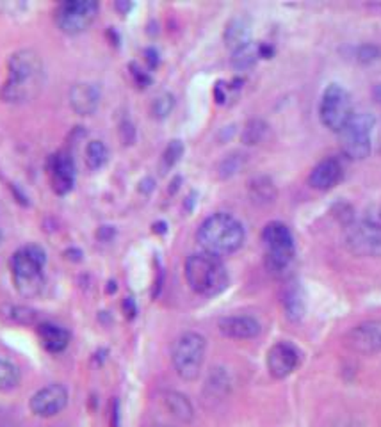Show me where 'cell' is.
Wrapping results in <instances>:
<instances>
[{
  "label": "cell",
  "instance_id": "1",
  "mask_svg": "<svg viewBox=\"0 0 381 427\" xmlns=\"http://www.w3.org/2000/svg\"><path fill=\"white\" fill-rule=\"evenodd\" d=\"M8 81L0 89V97L8 104L29 102L41 91L45 81V66L38 52L31 48L15 52L8 62Z\"/></svg>",
  "mask_w": 381,
  "mask_h": 427
},
{
  "label": "cell",
  "instance_id": "2",
  "mask_svg": "<svg viewBox=\"0 0 381 427\" xmlns=\"http://www.w3.org/2000/svg\"><path fill=\"white\" fill-rule=\"evenodd\" d=\"M244 237L246 233L243 223L228 212H216L205 217L196 231V240L201 250L220 258L241 250Z\"/></svg>",
  "mask_w": 381,
  "mask_h": 427
},
{
  "label": "cell",
  "instance_id": "3",
  "mask_svg": "<svg viewBox=\"0 0 381 427\" xmlns=\"http://www.w3.org/2000/svg\"><path fill=\"white\" fill-rule=\"evenodd\" d=\"M185 280L191 290L200 296H216L228 285V273L220 257L210 253H194L185 260Z\"/></svg>",
  "mask_w": 381,
  "mask_h": 427
},
{
  "label": "cell",
  "instance_id": "4",
  "mask_svg": "<svg viewBox=\"0 0 381 427\" xmlns=\"http://www.w3.org/2000/svg\"><path fill=\"white\" fill-rule=\"evenodd\" d=\"M46 264V253L38 244L20 248L11 257V273L15 287L22 296L34 297L43 290V269Z\"/></svg>",
  "mask_w": 381,
  "mask_h": 427
},
{
  "label": "cell",
  "instance_id": "5",
  "mask_svg": "<svg viewBox=\"0 0 381 427\" xmlns=\"http://www.w3.org/2000/svg\"><path fill=\"white\" fill-rule=\"evenodd\" d=\"M344 246L354 257H381V208L367 210L347 224Z\"/></svg>",
  "mask_w": 381,
  "mask_h": 427
},
{
  "label": "cell",
  "instance_id": "6",
  "mask_svg": "<svg viewBox=\"0 0 381 427\" xmlns=\"http://www.w3.org/2000/svg\"><path fill=\"white\" fill-rule=\"evenodd\" d=\"M262 243L266 248L264 264L271 274H281L289 269L296 255V244L289 226L280 221H271L262 230Z\"/></svg>",
  "mask_w": 381,
  "mask_h": 427
},
{
  "label": "cell",
  "instance_id": "7",
  "mask_svg": "<svg viewBox=\"0 0 381 427\" xmlns=\"http://www.w3.org/2000/svg\"><path fill=\"white\" fill-rule=\"evenodd\" d=\"M376 118L370 112H353L339 132L340 150L351 161H363L373 151V134Z\"/></svg>",
  "mask_w": 381,
  "mask_h": 427
},
{
  "label": "cell",
  "instance_id": "8",
  "mask_svg": "<svg viewBox=\"0 0 381 427\" xmlns=\"http://www.w3.org/2000/svg\"><path fill=\"white\" fill-rule=\"evenodd\" d=\"M207 353V340L196 331L182 333L173 344L171 349V362H173L175 372L184 381H194L201 372Z\"/></svg>",
  "mask_w": 381,
  "mask_h": 427
},
{
  "label": "cell",
  "instance_id": "9",
  "mask_svg": "<svg viewBox=\"0 0 381 427\" xmlns=\"http://www.w3.org/2000/svg\"><path fill=\"white\" fill-rule=\"evenodd\" d=\"M353 114V104H351L349 93L337 82H331L324 88L319 100V120L328 130H342L344 125Z\"/></svg>",
  "mask_w": 381,
  "mask_h": 427
},
{
  "label": "cell",
  "instance_id": "10",
  "mask_svg": "<svg viewBox=\"0 0 381 427\" xmlns=\"http://www.w3.org/2000/svg\"><path fill=\"white\" fill-rule=\"evenodd\" d=\"M97 15V0H66L55 9V23L65 34L77 36L91 27Z\"/></svg>",
  "mask_w": 381,
  "mask_h": 427
},
{
  "label": "cell",
  "instance_id": "11",
  "mask_svg": "<svg viewBox=\"0 0 381 427\" xmlns=\"http://www.w3.org/2000/svg\"><path fill=\"white\" fill-rule=\"evenodd\" d=\"M344 344L349 351L362 356L381 353V319H369L351 327L344 337Z\"/></svg>",
  "mask_w": 381,
  "mask_h": 427
},
{
  "label": "cell",
  "instance_id": "12",
  "mask_svg": "<svg viewBox=\"0 0 381 427\" xmlns=\"http://www.w3.org/2000/svg\"><path fill=\"white\" fill-rule=\"evenodd\" d=\"M301 362V353L294 344L276 342L267 351V370L274 379H285L298 369Z\"/></svg>",
  "mask_w": 381,
  "mask_h": 427
},
{
  "label": "cell",
  "instance_id": "13",
  "mask_svg": "<svg viewBox=\"0 0 381 427\" xmlns=\"http://www.w3.org/2000/svg\"><path fill=\"white\" fill-rule=\"evenodd\" d=\"M66 405H68V390L58 383H52V385L38 390L29 402L31 412L41 419L58 415L66 408Z\"/></svg>",
  "mask_w": 381,
  "mask_h": 427
},
{
  "label": "cell",
  "instance_id": "14",
  "mask_svg": "<svg viewBox=\"0 0 381 427\" xmlns=\"http://www.w3.org/2000/svg\"><path fill=\"white\" fill-rule=\"evenodd\" d=\"M52 189L58 194H68L75 185V162L68 151H58L48 161Z\"/></svg>",
  "mask_w": 381,
  "mask_h": 427
},
{
  "label": "cell",
  "instance_id": "15",
  "mask_svg": "<svg viewBox=\"0 0 381 427\" xmlns=\"http://www.w3.org/2000/svg\"><path fill=\"white\" fill-rule=\"evenodd\" d=\"M344 178V165L339 157H326L317 162L308 175V185L316 191H330Z\"/></svg>",
  "mask_w": 381,
  "mask_h": 427
},
{
  "label": "cell",
  "instance_id": "16",
  "mask_svg": "<svg viewBox=\"0 0 381 427\" xmlns=\"http://www.w3.org/2000/svg\"><path fill=\"white\" fill-rule=\"evenodd\" d=\"M100 88L93 82H77L69 89V105L81 116L95 114L100 105Z\"/></svg>",
  "mask_w": 381,
  "mask_h": 427
},
{
  "label": "cell",
  "instance_id": "17",
  "mask_svg": "<svg viewBox=\"0 0 381 427\" xmlns=\"http://www.w3.org/2000/svg\"><path fill=\"white\" fill-rule=\"evenodd\" d=\"M220 333L227 339L234 340H250L260 335L262 326L255 317L251 316H230L223 317L218 324Z\"/></svg>",
  "mask_w": 381,
  "mask_h": 427
},
{
  "label": "cell",
  "instance_id": "18",
  "mask_svg": "<svg viewBox=\"0 0 381 427\" xmlns=\"http://www.w3.org/2000/svg\"><path fill=\"white\" fill-rule=\"evenodd\" d=\"M38 335L41 340V346L48 353H62L69 344V331L54 323H43L38 327Z\"/></svg>",
  "mask_w": 381,
  "mask_h": 427
},
{
  "label": "cell",
  "instance_id": "19",
  "mask_svg": "<svg viewBox=\"0 0 381 427\" xmlns=\"http://www.w3.org/2000/svg\"><path fill=\"white\" fill-rule=\"evenodd\" d=\"M248 196H250L251 203L258 205V207H266L276 200V185L266 175H258L248 182Z\"/></svg>",
  "mask_w": 381,
  "mask_h": 427
},
{
  "label": "cell",
  "instance_id": "20",
  "mask_svg": "<svg viewBox=\"0 0 381 427\" xmlns=\"http://www.w3.org/2000/svg\"><path fill=\"white\" fill-rule=\"evenodd\" d=\"M251 23L250 20L244 18V16H235L230 22L227 23V29H225V43L227 46H230L232 50H235L237 46L244 45V43L251 41Z\"/></svg>",
  "mask_w": 381,
  "mask_h": 427
},
{
  "label": "cell",
  "instance_id": "21",
  "mask_svg": "<svg viewBox=\"0 0 381 427\" xmlns=\"http://www.w3.org/2000/svg\"><path fill=\"white\" fill-rule=\"evenodd\" d=\"M164 405H166V408H168V412H170L175 419L180 420V422L189 423L191 420H193V416H194L193 405H191V400H189L184 393L173 392V390L166 392Z\"/></svg>",
  "mask_w": 381,
  "mask_h": 427
},
{
  "label": "cell",
  "instance_id": "22",
  "mask_svg": "<svg viewBox=\"0 0 381 427\" xmlns=\"http://www.w3.org/2000/svg\"><path fill=\"white\" fill-rule=\"evenodd\" d=\"M260 59V55H258V43L255 41H248L244 43V45L237 46L235 50H232V66H234L235 69H250L251 66H255V62Z\"/></svg>",
  "mask_w": 381,
  "mask_h": 427
},
{
  "label": "cell",
  "instance_id": "23",
  "mask_svg": "<svg viewBox=\"0 0 381 427\" xmlns=\"http://www.w3.org/2000/svg\"><path fill=\"white\" fill-rule=\"evenodd\" d=\"M283 310L285 316L289 317L293 323L303 317L305 313V304H303V296H301V290L296 283L289 285L283 292Z\"/></svg>",
  "mask_w": 381,
  "mask_h": 427
},
{
  "label": "cell",
  "instance_id": "24",
  "mask_svg": "<svg viewBox=\"0 0 381 427\" xmlns=\"http://www.w3.org/2000/svg\"><path fill=\"white\" fill-rule=\"evenodd\" d=\"M269 130V125L262 118H253V120L248 121L243 128V134H241V141L246 144V147H255L258 142L264 141V137L267 135Z\"/></svg>",
  "mask_w": 381,
  "mask_h": 427
},
{
  "label": "cell",
  "instance_id": "25",
  "mask_svg": "<svg viewBox=\"0 0 381 427\" xmlns=\"http://www.w3.org/2000/svg\"><path fill=\"white\" fill-rule=\"evenodd\" d=\"M109 158V150L105 147L104 141H89L88 147H86V164H88L89 170L97 171L100 168H104L105 162Z\"/></svg>",
  "mask_w": 381,
  "mask_h": 427
},
{
  "label": "cell",
  "instance_id": "26",
  "mask_svg": "<svg viewBox=\"0 0 381 427\" xmlns=\"http://www.w3.org/2000/svg\"><path fill=\"white\" fill-rule=\"evenodd\" d=\"M2 316L8 320L15 324H23V326H29V324H34L38 319V313L36 310L29 306H22V304H8V306L2 308Z\"/></svg>",
  "mask_w": 381,
  "mask_h": 427
},
{
  "label": "cell",
  "instance_id": "27",
  "mask_svg": "<svg viewBox=\"0 0 381 427\" xmlns=\"http://www.w3.org/2000/svg\"><path fill=\"white\" fill-rule=\"evenodd\" d=\"M246 164V155L241 154V151H232L227 157H223L218 164V175L220 178H230L235 173H239L241 170Z\"/></svg>",
  "mask_w": 381,
  "mask_h": 427
},
{
  "label": "cell",
  "instance_id": "28",
  "mask_svg": "<svg viewBox=\"0 0 381 427\" xmlns=\"http://www.w3.org/2000/svg\"><path fill=\"white\" fill-rule=\"evenodd\" d=\"M351 55L360 65H370L381 59V45L377 43H362L351 48Z\"/></svg>",
  "mask_w": 381,
  "mask_h": 427
},
{
  "label": "cell",
  "instance_id": "29",
  "mask_svg": "<svg viewBox=\"0 0 381 427\" xmlns=\"http://www.w3.org/2000/svg\"><path fill=\"white\" fill-rule=\"evenodd\" d=\"M20 383V369L0 356V390H11Z\"/></svg>",
  "mask_w": 381,
  "mask_h": 427
},
{
  "label": "cell",
  "instance_id": "30",
  "mask_svg": "<svg viewBox=\"0 0 381 427\" xmlns=\"http://www.w3.org/2000/svg\"><path fill=\"white\" fill-rule=\"evenodd\" d=\"M173 109H175V97L168 91L161 93V95L155 97L154 102H152V116L157 118V120H164V118H168Z\"/></svg>",
  "mask_w": 381,
  "mask_h": 427
},
{
  "label": "cell",
  "instance_id": "31",
  "mask_svg": "<svg viewBox=\"0 0 381 427\" xmlns=\"http://www.w3.org/2000/svg\"><path fill=\"white\" fill-rule=\"evenodd\" d=\"M182 155H184V142L180 139H173L168 142V147L162 151V170H171L180 161Z\"/></svg>",
  "mask_w": 381,
  "mask_h": 427
},
{
  "label": "cell",
  "instance_id": "32",
  "mask_svg": "<svg viewBox=\"0 0 381 427\" xmlns=\"http://www.w3.org/2000/svg\"><path fill=\"white\" fill-rule=\"evenodd\" d=\"M131 74H132V77H134L135 84H138L139 88H147V86L152 84L150 75H148L147 72H142V69L139 68L138 65H134V62L131 65Z\"/></svg>",
  "mask_w": 381,
  "mask_h": 427
},
{
  "label": "cell",
  "instance_id": "33",
  "mask_svg": "<svg viewBox=\"0 0 381 427\" xmlns=\"http://www.w3.org/2000/svg\"><path fill=\"white\" fill-rule=\"evenodd\" d=\"M120 135H121V141H123V144H132V142H134L135 128H134V125H132L128 120L121 121Z\"/></svg>",
  "mask_w": 381,
  "mask_h": 427
},
{
  "label": "cell",
  "instance_id": "34",
  "mask_svg": "<svg viewBox=\"0 0 381 427\" xmlns=\"http://www.w3.org/2000/svg\"><path fill=\"white\" fill-rule=\"evenodd\" d=\"M114 235H116L114 226H100L97 231L98 240H102V243H109Z\"/></svg>",
  "mask_w": 381,
  "mask_h": 427
},
{
  "label": "cell",
  "instance_id": "35",
  "mask_svg": "<svg viewBox=\"0 0 381 427\" xmlns=\"http://www.w3.org/2000/svg\"><path fill=\"white\" fill-rule=\"evenodd\" d=\"M123 312L125 316H127V319H134L135 313H138V306H135L132 297H125L123 299Z\"/></svg>",
  "mask_w": 381,
  "mask_h": 427
},
{
  "label": "cell",
  "instance_id": "36",
  "mask_svg": "<svg viewBox=\"0 0 381 427\" xmlns=\"http://www.w3.org/2000/svg\"><path fill=\"white\" fill-rule=\"evenodd\" d=\"M145 57H147L148 66H150V69H155L159 66V52L155 50V48H147L145 50Z\"/></svg>",
  "mask_w": 381,
  "mask_h": 427
},
{
  "label": "cell",
  "instance_id": "37",
  "mask_svg": "<svg viewBox=\"0 0 381 427\" xmlns=\"http://www.w3.org/2000/svg\"><path fill=\"white\" fill-rule=\"evenodd\" d=\"M258 55L264 59H271L274 55V48L269 43H258Z\"/></svg>",
  "mask_w": 381,
  "mask_h": 427
},
{
  "label": "cell",
  "instance_id": "38",
  "mask_svg": "<svg viewBox=\"0 0 381 427\" xmlns=\"http://www.w3.org/2000/svg\"><path fill=\"white\" fill-rule=\"evenodd\" d=\"M154 185H155L154 178L148 177V178H145L141 184H139V191H141V193H145V194H148V193H152V191H154Z\"/></svg>",
  "mask_w": 381,
  "mask_h": 427
},
{
  "label": "cell",
  "instance_id": "39",
  "mask_svg": "<svg viewBox=\"0 0 381 427\" xmlns=\"http://www.w3.org/2000/svg\"><path fill=\"white\" fill-rule=\"evenodd\" d=\"M214 98H216L218 104H225V100H227V95H225L223 84H221V82H218L216 88H214Z\"/></svg>",
  "mask_w": 381,
  "mask_h": 427
},
{
  "label": "cell",
  "instance_id": "40",
  "mask_svg": "<svg viewBox=\"0 0 381 427\" xmlns=\"http://www.w3.org/2000/svg\"><path fill=\"white\" fill-rule=\"evenodd\" d=\"M131 8H132L131 2H116V9H118L121 15H125V13L131 11Z\"/></svg>",
  "mask_w": 381,
  "mask_h": 427
},
{
  "label": "cell",
  "instance_id": "41",
  "mask_svg": "<svg viewBox=\"0 0 381 427\" xmlns=\"http://www.w3.org/2000/svg\"><path fill=\"white\" fill-rule=\"evenodd\" d=\"M373 97L377 104H381V82H377V84L373 88Z\"/></svg>",
  "mask_w": 381,
  "mask_h": 427
},
{
  "label": "cell",
  "instance_id": "42",
  "mask_svg": "<svg viewBox=\"0 0 381 427\" xmlns=\"http://www.w3.org/2000/svg\"><path fill=\"white\" fill-rule=\"evenodd\" d=\"M180 182H182L180 177H177L173 182H171V185H173V187H170V193H175V191H177L178 184H180Z\"/></svg>",
  "mask_w": 381,
  "mask_h": 427
},
{
  "label": "cell",
  "instance_id": "43",
  "mask_svg": "<svg viewBox=\"0 0 381 427\" xmlns=\"http://www.w3.org/2000/svg\"><path fill=\"white\" fill-rule=\"evenodd\" d=\"M154 231H159V233H162V231H166V223H157V224H154Z\"/></svg>",
  "mask_w": 381,
  "mask_h": 427
},
{
  "label": "cell",
  "instance_id": "44",
  "mask_svg": "<svg viewBox=\"0 0 381 427\" xmlns=\"http://www.w3.org/2000/svg\"><path fill=\"white\" fill-rule=\"evenodd\" d=\"M109 287H107V292L109 294H112V292H116V281H109Z\"/></svg>",
  "mask_w": 381,
  "mask_h": 427
},
{
  "label": "cell",
  "instance_id": "45",
  "mask_svg": "<svg viewBox=\"0 0 381 427\" xmlns=\"http://www.w3.org/2000/svg\"><path fill=\"white\" fill-rule=\"evenodd\" d=\"M0 244H2V233H0Z\"/></svg>",
  "mask_w": 381,
  "mask_h": 427
}]
</instances>
